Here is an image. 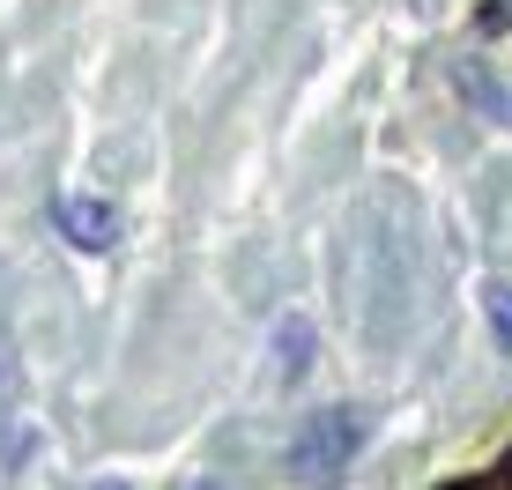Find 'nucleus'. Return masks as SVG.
I'll return each mask as SVG.
<instances>
[{
    "label": "nucleus",
    "mask_w": 512,
    "mask_h": 490,
    "mask_svg": "<svg viewBox=\"0 0 512 490\" xmlns=\"http://www.w3.org/2000/svg\"><path fill=\"white\" fill-rule=\"evenodd\" d=\"M275 372L290 379V387L312 372V320H305V312H290V320L275 327Z\"/></svg>",
    "instance_id": "7ed1b4c3"
},
{
    "label": "nucleus",
    "mask_w": 512,
    "mask_h": 490,
    "mask_svg": "<svg viewBox=\"0 0 512 490\" xmlns=\"http://www.w3.org/2000/svg\"><path fill=\"white\" fill-rule=\"evenodd\" d=\"M90 490H127V483H119V476H104V483H90Z\"/></svg>",
    "instance_id": "423d86ee"
},
{
    "label": "nucleus",
    "mask_w": 512,
    "mask_h": 490,
    "mask_svg": "<svg viewBox=\"0 0 512 490\" xmlns=\"http://www.w3.org/2000/svg\"><path fill=\"white\" fill-rule=\"evenodd\" d=\"M483 312H490V335H498V342L512 349V283H490V297H483Z\"/></svg>",
    "instance_id": "39448f33"
},
{
    "label": "nucleus",
    "mask_w": 512,
    "mask_h": 490,
    "mask_svg": "<svg viewBox=\"0 0 512 490\" xmlns=\"http://www.w3.org/2000/svg\"><path fill=\"white\" fill-rule=\"evenodd\" d=\"M468 97L483 104L490 119H505V127H512V90H498V82H490V75H468Z\"/></svg>",
    "instance_id": "20e7f679"
},
{
    "label": "nucleus",
    "mask_w": 512,
    "mask_h": 490,
    "mask_svg": "<svg viewBox=\"0 0 512 490\" xmlns=\"http://www.w3.org/2000/svg\"><path fill=\"white\" fill-rule=\"evenodd\" d=\"M52 223H60V238L82 245V253H104V245L119 238L112 201H82V194H52Z\"/></svg>",
    "instance_id": "f03ea898"
},
{
    "label": "nucleus",
    "mask_w": 512,
    "mask_h": 490,
    "mask_svg": "<svg viewBox=\"0 0 512 490\" xmlns=\"http://www.w3.org/2000/svg\"><path fill=\"white\" fill-rule=\"evenodd\" d=\"M357 446H364V416L357 409H312L305 424L290 431V468L305 483H327V476H342V468L357 461Z\"/></svg>",
    "instance_id": "f257e3e1"
}]
</instances>
